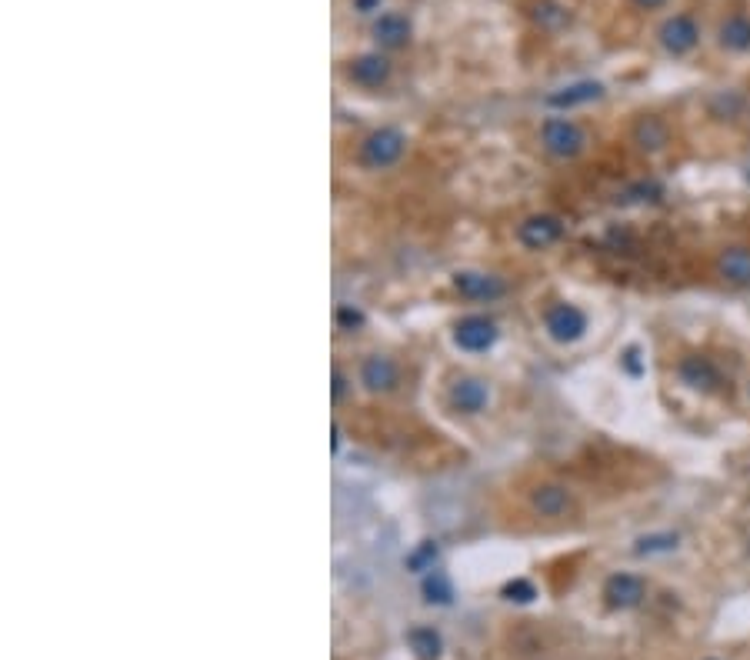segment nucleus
<instances>
[{"label": "nucleus", "mask_w": 750, "mask_h": 660, "mask_svg": "<svg viewBox=\"0 0 750 660\" xmlns=\"http://www.w3.org/2000/svg\"><path fill=\"white\" fill-rule=\"evenodd\" d=\"M630 140L637 144V150H644V154H660L667 144H670V127L664 117L657 114H644L634 120V127H630Z\"/></svg>", "instance_id": "ddd939ff"}, {"label": "nucleus", "mask_w": 750, "mask_h": 660, "mask_svg": "<svg viewBox=\"0 0 750 660\" xmlns=\"http://www.w3.org/2000/svg\"><path fill=\"white\" fill-rule=\"evenodd\" d=\"M344 394H347V377H344V370H334V400H344Z\"/></svg>", "instance_id": "a878e982"}, {"label": "nucleus", "mask_w": 750, "mask_h": 660, "mask_svg": "<svg viewBox=\"0 0 750 660\" xmlns=\"http://www.w3.org/2000/svg\"><path fill=\"white\" fill-rule=\"evenodd\" d=\"M680 537L670 534V530H660V534H647L640 537L634 544V554L637 557H654V554H670V550H677Z\"/></svg>", "instance_id": "412c9836"}, {"label": "nucleus", "mask_w": 750, "mask_h": 660, "mask_svg": "<svg viewBox=\"0 0 750 660\" xmlns=\"http://www.w3.org/2000/svg\"><path fill=\"white\" fill-rule=\"evenodd\" d=\"M677 377L680 384H687L690 390H700V394H717L724 377H720V367L704 354H687L677 360Z\"/></svg>", "instance_id": "0eeeda50"}, {"label": "nucleus", "mask_w": 750, "mask_h": 660, "mask_svg": "<svg viewBox=\"0 0 750 660\" xmlns=\"http://www.w3.org/2000/svg\"><path fill=\"white\" fill-rule=\"evenodd\" d=\"M710 660H714V657H710Z\"/></svg>", "instance_id": "c85d7f7f"}, {"label": "nucleus", "mask_w": 750, "mask_h": 660, "mask_svg": "<svg viewBox=\"0 0 750 660\" xmlns=\"http://www.w3.org/2000/svg\"><path fill=\"white\" fill-rule=\"evenodd\" d=\"M657 44L667 50L670 57H687L694 54L700 44V24L690 10H680V14H670L664 24L657 27Z\"/></svg>", "instance_id": "7ed1b4c3"}, {"label": "nucleus", "mask_w": 750, "mask_h": 660, "mask_svg": "<svg viewBox=\"0 0 750 660\" xmlns=\"http://www.w3.org/2000/svg\"><path fill=\"white\" fill-rule=\"evenodd\" d=\"M447 404H450V410H457V414H464V417L484 414L487 404H490L487 380H480V377H457L454 384H450V390H447Z\"/></svg>", "instance_id": "6e6552de"}, {"label": "nucleus", "mask_w": 750, "mask_h": 660, "mask_svg": "<svg viewBox=\"0 0 750 660\" xmlns=\"http://www.w3.org/2000/svg\"><path fill=\"white\" fill-rule=\"evenodd\" d=\"M500 330L487 314H467L454 324V344L467 354H484L497 344Z\"/></svg>", "instance_id": "423d86ee"}, {"label": "nucleus", "mask_w": 750, "mask_h": 660, "mask_svg": "<svg viewBox=\"0 0 750 660\" xmlns=\"http://www.w3.org/2000/svg\"><path fill=\"white\" fill-rule=\"evenodd\" d=\"M544 20V27H560L567 20V14H564V7H557V4H550V0H544V4L537 7V24Z\"/></svg>", "instance_id": "393cba45"}, {"label": "nucleus", "mask_w": 750, "mask_h": 660, "mask_svg": "<svg viewBox=\"0 0 750 660\" xmlns=\"http://www.w3.org/2000/svg\"><path fill=\"white\" fill-rule=\"evenodd\" d=\"M717 274L730 287H750V247H727V250H720Z\"/></svg>", "instance_id": "2eb2a0df"}, {"label": "nucleus", "mask_w": 750, "mask_h": 660, "mask_svg": "<svg viewBox=\"0 0 750 660\" xmlns=\"http://www.w3.org/2000/svg\"><path fill=\"white\" fill-rule=\"evenodd\" d=\"M454 290L464 300H474V304H490L507 290L504 277L490 274V270H457L454 274Z\"/></svg>", "instance_id": "1a4fd4ad"}, {"label": "nucleus", "mask_w": 750, "mask_h": 660, "mask_svg": "<svg viewBox=\"0 0 750 660\" xmlns=\"http://www.w3.org/2000/svg\"><path fill=\"white\" fill-rule=\"evenodd\" d=\"M544 327H547V337L557 340V344H577V340L587 334V314L577 304L560 300V304L547 307Z\"/></svg>", "instance_id": "20e7f679"}, {"label": "nucleus", "mask_w": 750, "mask_h": 660, "mask_svg": "<svg viewBox=\"0 0 750 660\" xmlns=\"http://www.w3.org/2000/svg\"><path fill=\"white\" fill-rule=\"evenodd\" d=\"M717 44L727 54H750V14L734 10L717 24Z\"/></svg>", "instance_id": "4468645a"}, {"label": "nucleus", "mask_w": 750, "mask_h": 660, "mask_svg": "<svg viewBox=\"0 0 750 660\" xmlns=\"http://www.w3.org/2000/svg\"><path fill=\"white\" fill-rule=\"evenodd\" d=\"M500 597L510 600V604H530V600L537 597V587L530 584L527 577H517V580H507L504 590H500Z\"/></svg>", "instance_id": "5701e85b"}, {"label": "nucleus", "mask_w": 750, "mask_h": 660, "mask_svg": "<svg viewBox=\"0 0 750 660\" xmlns=\"http://www.w3.org/2000/svg\"><path fill=\"white\" fill-rule=\"evenodd\" d=\"M530 507H534L540 517H564L574 510V497L560 484H540L534 494H530Z\"/></svg>", "instance_id": "dca6fc26"}, {"label": "nucleus", "mask_w": 750, "mask_h": 660, "mask_svg": "<svg viewBox=\"0 0 750 660\" xmlns=\"http://www.w3.org/2000/svg\"><path fill=\"white\" fill-rule=\"evenodd\" d=\"M360 384H364L370 394H390L400 384V367L394 357L387 354H370L360 364Z\"/></svg>", "instance_id": "9b49d317"}, {"label": "nucleus", "mask_w": 750, "mask_h": 660, "mask_svg": "<svg viewBox=\"0 0 750 660\" xmlns=\"http://www.w3.org/2000/svg\"><path fill=\"white\" fill-rule=\"evenodd\" d=\"M647 597V584L644 577L637 574H627V570H620V574H610L607 584H604V604L610 610H634L644 604Z\"/></svg>", "instance_id": "9d476101"}, {"label": "nucleus", "mask_w": 750, "mask_h": 660, "mask_svg": "<svg viewBox=\"0 0 750 660\" xmlns=\"http://www.w3.org/2000/svg\"><path fill=\"white\" fill-rule=\"evenodd\" d=\"M600 97H604V84H597V80H580V84H570V87L554 90V94L547 97V107L570 110V107L594 104V100H600Z\"/></svg>", "instance_id": "f3484780"}, {"label": "nucleus", "mask_w": 750, "mask_h": 660, "mask_svg": "<svg viewBox=\"0 0 750 660\" xmlns=\"http://www.w3.org/2000/svg\"><path fill=\"white\" fill-rule=\"evenodd\" d=\"M420 590H424L427 604L447 607L450 600H454V584H450V577L444 574V570H430V574L424 577V584H420Z\"/></svg>", "instance_id": "aec40b11"}, {"label": "nucleus", "mask_w": 750, "mask_h": 660, "mask_svg": "<svg viewBox=\"0 0 750 660\" xmlns=\"http://www.w3.org/2000/svg\"><path fill=\"white\" fill-rule=\"evenodd\" d=\"M374 40L387 50L404 47L410 40V20L404 14H394V10H390V14H380L374 20Z\"/></svg>", "instance_id": "a211bd4d"}, {"label": "nucleus", "mask_w": 750, "mask_h": 660, "mask_svg": "<svg viewBox=\"0 0 750 660\" xmlns=\"http://www.w3.org/2000/svg\"><path fill=\"white\" fill-rule=\"evenodd\" d=\"M634 7H640V10H657V7H664L667 0H630Z\"/></svg>", "instance_id": "bb28decb"}, {"label": "nucleus", "mask_w": 750, "mask_h": 660, "mask_svg": "<svg viewBox=\"0 0 750 660\" xmlns=\"http://www.w3.org/2000/svg\"><path fill=\"white\" fill-rule=\"evenodd\" d=\"M567 234V224L554 214H530L517 224V244L527 250H547Z\"/></svg>", "instance_id": "39448f33"}, {"label": "nucleus", "mask_w": 750, "mask_h": 660, "mask_svg": "<svg viewBox=\"0 0 750 660\" xmlns=\"http://www.w3.org/2000/svg\"><path fill=\"white\" fill-rule=\"evenodd\" d=\"M377 7H380V0H357L360 14H370V10H377Z\"/></svg>", "instance_id": "cd10ccee"}, {"label": "nucleus", "mask_w": 750, "mask_h": 660, "mask_svg": "<svg viewBox=\"0 0 750 660\" xmlns=\"http://www.w3.org/2000/svg\"><path fill=\"white\" fill-rule=\"evenodd\" d=\"M390 60L384 54H360L347 64V80L354 87H364V90H377L384 87L390 80Z\"/></svg>", "instance_id": "f8f14e48"}, {"label": "nucleus", "mask_w": 750, "mask_h": 660, "mask_svg": "<svg viewBox=\"0 0 750 660\" xmlns=\"http://www.w3.org/2000/svg\"><path fill=\"white\" fill-rule=\"evenodd\" d=\"M540 147L557 160H574L587 150V130L570 117H547L540 124Z\"/></svg>", "instance_id": "f257e3e1"}, {"label": "nucleus", "mask_w": 750, "mask_h": 660, "mask_svg": "<svg viewBox=\"0 0 750 660\" xmlns=\"http://www.w3.org/2000/svg\"><path fill=\"white\" fill-rule=\"evenodd\" d=\"M407 150V137L400 134L397 127H380L374 134H367L360 140V150H357V160L370 170H387L400 164V157H404Z\"/></svg>", "instance_id": "f03ea898"}, {"label": "nucleus", "mask_w": 750, "mask_h": 660, "mask_svg": "<svg viewBox=\"0 0 750 660\" xmlns=\"http://www.w3.org/2000/svg\"><path fill=\"white\" fill-rule=\"evenodd\" d=\"M334 320H337L340 330H357V327H364V314H360V310H357L354 304H340L337 314H334Z\"/></svg>", "instance_id": "b1692460"}, {"label": "nucleus", "mask_w": 750, "mask_h": 660, "mask_svg": "<svg viewBox=\"0 0 750 660\" xmlns=\"http://www.w3.org/2000/svg\"><path fill=\"white\" fill-rule=\"evenodd\" d=\"M407 647L414 650L420 660H437L440 650H444V640H440V634L434 627L417 624V627L407 630Z\"/></svg>", "instance_id": "6ab92c4d"}, {"label": "nucleus", "mask_w": 750, "mask_h": 660, "mask_svg": "<svg viewBox=\"0 0 750 660\" xmlns=\"http://www.w3.org/2000/svg\"><path fill=\"white\" fill-rule=\"evenodd\" d=\"M437 557H440V550H437L434 540H424V544H420L414 554L407 557V567L414 570V574H430L434 564H437Z\"/></svg>", "instance_id": "4be33fe9"}]
</instances>
